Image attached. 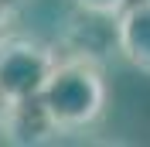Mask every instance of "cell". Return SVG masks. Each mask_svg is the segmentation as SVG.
<instances>
[{
  "instance_id": "6da1fadb",
  "label": "cell",
  "mask_w": 150,
  "mask_h": 147,
  "mask_svg": "<svg viewBox=\"0 0 150 147\" xmlns=\"http://www.w3.org/2000/svg\"><path fill=\"white\" fill-rule=\"evenodd\" d=\"M41 110L51 120L55 133L65 130H85L106 110V79L103 69L85 55L55 62L48 75L45 89H41Z\"/></svg>"
},
{
  "instance_id": "7a4b0ae2",
  "label": "cell",
  "mask_w": 150,
  "mask_h": 147,
  "mask_svg": "<svg viewBox=\"0 0 150 147\" xmlns=\"http://www.w3.org/2000/svg\"><path fill=\"white\" fill-rule=\"evenodd\" d=\"M55 51L28 34L0 38V103H24L41 96L55 69Z\"/></svg>"
},
{
  "instance_id": "3957f363",
  "label": "cell",
  "mask_w": 150,
  "mask_h": 147,
  "mask_svg": "<svg viewBox=\"0 0 150 147\" xmlns=\"http://www.w3.org/2000/svg\"><path fill=\"white\" fill-rule=\"evenodd\" d=\"M120 55L140 72H150V0H133L116 14Z\"/></svg>"
},
{
  "instance_id": "277c9868",
  "label": "cell",
  "mask_w": 150,
  "mask_h": 147,
  "mask_svg": "<svg viewBox=\"0 0 150 147\" xmlns=\"http://www.w3.org/2000/svg\"><path fill=\"white\" fill-rule=\"evenodd\" d=\"M130 0H75V7H82L85 14H96V17H116Z\"/></svg>"
},
{
  "instance_id": "5b68a950",
  "label": "cell",
  "mask_w": 150,
  "mask_h": 147,
  "mask_svg": "<svg viewBox=\"0 0 150 147\" xmlns=\"http://www.w3.org/2000/svg\"><path fill=\"white\" fill-rule=\"evenodd\" d=\"M7 14H10V7H7V0H0V28H4V21H7Z\"/></svg>"
}]
</instances>
